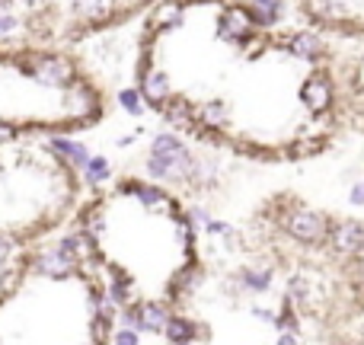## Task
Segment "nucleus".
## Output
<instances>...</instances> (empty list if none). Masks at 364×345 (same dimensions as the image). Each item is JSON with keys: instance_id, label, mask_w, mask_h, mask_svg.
I'll list each match as a JSON object with an SVG mask.
<instances>
[{"instance_id": "11", "label": "nucleus", "mask_w": 364, "mask_h": 345, "mask_svg": "<svg viewBox=\"0 0 364 345\" xmlns=\"http://www.w3.org/2000/svg\"><path fill=\"white\" fill-rule=\"evenodd\" d=\"M119 106L125 109L132 119H141V115L147 112V102H144V96H141V90L138 87H125V90H119Z\"/></svg>"}, {"instance_id": "4", "label": "nucleus", "mask_w": 364, "mask_h": 345, "mask_svg": "<svg viewBox=\"0 0 364 345\" xmlns=\"http://www.w3.org/2000/svg\"><path fill=\"white\" fill-rule=\"evenodd\" d=\"M80 265V259L74 253H68L61 243L58 246H45V250H36L29 259L23 262V269L36 272V275H45V278H70Z\"/></svg>"}, {"instance_id": "2", "label": "nucleus", "mask_w": 364, "mask_h": 345, "mask_svg": "<svg viewBox=\"0 0 364 345\" xmlns=\"http://www.w3.org/2000/svg\"><path fill=\"white\" fill-rule=\"evenodd\" d=\"M19 68H23L32 80H38L42 87H51V90H68L70 83L80 77L68 58L64 55H48V51H36V55L19 58Z\"/></svg>"}, {"instance_id": "19", "label": "nucleus", "mask_w": 364, "mask_h": 345, "mask_svg": "<svg viewBox=\"0 0 364 345\" xmlns=\"http://www.w3.org/2000/svg\"><path fill=\"white\" fill-rule=\"evenodd\" d=\"M170 345H195V342H170Z\"/></svg>"}, {"instance_id": "5", "label": "nucleus", "mask_w": 364, "mask_h": 345, "mask_svg": "<svg viewBox=\"0 0 364 345\" xmlns=\"http://www.w3.org/2000/svg\"><path fill=\"white\" fill-rule=\"evenodd\" d=\"M45 154L48 157H55L58 164L64 166V170H70V173H83L87 170V164H90V147L83 144V141H77V138H68V134H51L48 141H45Z\"/></svg>"}, {"instance_id": "1", "label": "nucleus", "mask_w": 364, "mask_h": 345, "mask_svg": "<svg viewBox=\"0 0 364 345\" xmlns=\"http://www.w3.org/2000/svg\"><path fill=\"white\" fill-rule=\"evenodd\" d=\"M297 13L323 36L364 38V0H294Z\"/></svg>"}, {"instance_id": "7", "label": "nucleus", "mask_w": 364, "mask_h": 345, "mask_svg": "<svg viewBox=\"0 0 364 345\" xmlns=\"http://www.w3.org/2000/svg\"><path fill=\"white\" fill-rule=\"evenodd\" d=\"M134 310H138V323H134L138 333H164L170 323V307L164 301H134Z\"/></svg>"}, {"instance_id": "10", "label": "nucleus", "mask_w": 364, "mask_h": 345, "mask_svg": "<svg viewBox=\"0 0 364 345\" xmlns=\"http://www.w3.org/2000/svg\"><path fill=\"white\" fill-rule=\"evenodd\" d=\"M151 154H157V157H176V154H186V147H182V141L176 134L160 132L151 138Z\"/></svg>"}, {"instance_id": "13", "label": "nucleus", "mask_w": 364, "mask_h": 345, "mask_svg": "<svg viewBox=\"0 0 364 345\" xmlns=\"http://www.w3.org/2000/svg\"><path fill=\"white\" fill-rule=\"evenodd\" d=\"M112 345H141V333H138V329L119 327V329L112 333Z\"/></svg>"}, {"instance_id": "15", "label": "nucleus", "mask_w": 364, "mask_h": 345, "mask_svg": "<svg viewBox=\"0 0 364 345\" xmlns=\"http://www.w3.org/2000/svg\"><path fill=\"white\" fill-rule=\"evenodd\" d=\"M19 138V128L13 125V122H0V147H6L10 141Z\"/></svg>"}, {"instance_id": "9", "label": "nucleus", "mask_w": 364, "mask_h": 345, "mask_svg": "<svg viewBox=\"0 0 364 345\" xmlns=\"http://www.w3.org/2000/svg\"><path fill=\"white\" fill-rule=\"evenodd\" d=\"M109 297H112L119 307H128V304H134V285L128 275H122V272H115L112 278H109Z\"/></svg>"}, {"instance_id": "8", "label": "nucleus", "mask_w": 364, "mask_h": 345, "mask_svg": "<svg viewBox=\"0 0 364 345\" xmlns=\"http://www.w3.org/2000/svg\"><path fill=\"white\" fill-rule=\"evenodd\" d=\"M164 336L170 342H195L198 336H208V329H201L198 323L186 320V317H170V323H166Z\"/></svg>"}, {"instance_id": "14", "label": "nucleus", "mask_w": 364, "mask_h": 345, "mask_svg": "<svg viewBox=\"0 0 364 345\" xmlns=\"http://www.w3.org/2000/svg\"><path fill=\"white\" fill-rule=\"evenodd\" d=\"M13 253H16V237H10V233L0 230V265L10 262Z\"/></svg>"}, {"instance_id": "16", "label": "nucleus", "mask_w": 364, "mask_h": 345, "mask_svg": "<svg viewBox=\"0 0 364 345\" xmlns=\"http://www.w3.org/2000/svg\"><path fill=\"white\" fill-rule=\"evenodd\" d=\"M138 134H141V132H132V134H122V138H119V141H115V147H122V151H125V147H132V144H134V141H138Z\"/></svg>"}, {"instance_id": "3", "label": "nucleus", "mask_w": 364, "mask_h": 345, "mask_svg": "<svg viewBox=\"0 0 364 345\" xmlns=\"http://www.w3.org/2000/svg\"><path fill=\"white\" fill-rule=\"evenodd\" d=\"M119 192H122V195H132V198H138V205L147 208V211H154V214H166V218H173V214L182 211V205H179L176 195H170L166 189H160L157 182L122 179V182H119Z\"/></svg>"}, {"instance_id": "17", "label": "nucleus", "mask_w": 364, "mask_h": 345, "mask_svg": "<svg viewBox=\"0 0 364 345\" xmlns=\"http://www.w3.org/2000/svg\"><path fill=\"white\" fill-rule=\"evenodd\" d=\"M16 4L29 6V10H38V6H45V0H16Z\"/></svg>"}, {"instance_id": "6", "label": "nucleus", "mask_w": 364, "mask_h": 345, "mask_svg": "<svg viewBox=\"0 0 364 345\" xmlns=\"http://www.w3.org/2000/svg\"><path fill=\"white\" fill-rule=\"evenodd\" d=\"M138 90H141V96H144L147 109H154V112L176 93L173 77L166 74L164 68H154V64H144V68L138 70Z\"/></svg>"}, {"instance_id": "18", "label": "nucleus", "mask_w": 364, "mask_h": 345, "mask_svg": "<svg viewBox=\"0 0 364 345\" xmlns=\"http://www.w3.org/2000/svg\"><path fill=\"white\" fill-rule=\"evenodd\" d=\"M278 345H301V342H297V339H294V336H284V339H282V342H278Z\"/></svg>"}, {"instance_id": "12", "label": "nucleus", "mask_w": 364, "mask_h": 345, "mask_svg": "<svg viewBox=\"0 0 364 345\" xmlns=\"http://www.w3.org/2000/svg\"><path fill=\"white\" fill-rule=\"evenodd\" d=\"M83 176H87V182L96 189V186H102V182L112 179V164H109L106 157H90V164H87V170H83Z\"/></svg>"}]
</instances>
